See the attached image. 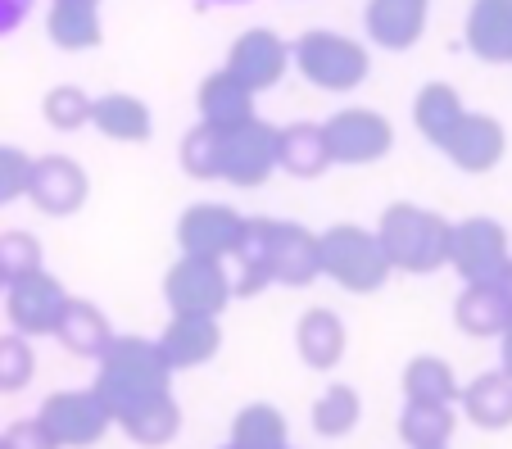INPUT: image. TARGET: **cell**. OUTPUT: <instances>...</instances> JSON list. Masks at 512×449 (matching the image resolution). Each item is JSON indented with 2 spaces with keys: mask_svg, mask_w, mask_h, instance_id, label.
I'll return each mask as SVG.
<instances>
[{
  "mask_svg": "<svg viewBox=\"0 0 512 449\" xmlns=\"http://www.w3.org/2000/svg\"><path fill=\"white\" fill-rule=\"evenodd\" d=\"M503 155H508V132H503V123L490 114H467L454 137L445 141V159L472 177L499 168Z\"/></svg>",
  "mask_w": 512,
  "mask_h": 449,
  "instance_id": "cell-15",
  "label": "cell"
},
{
  "mask_svg": "<svg viewBox=\"0 0 512 449\" xmlns=\"http://www.w3.org/2000/svg\"><path fill=\"white\" fill-rule=\"evenodd\" d=\"M55 336H59V341H64L73 354H82V359H100V354L114 345L118 332L109 327V318L96 309V304L68 300V309H64V318H59Z\"/></svg>",
  "mask_w": 512,
  "mask_h": 449,
  "instance_id": "cell-30",
  "label": "cell"
},
{
  "mask_svg": "<svg viewBox=\"0 0 512 449\" xmlns=\"http://www.w3.org/2000/svg\"><path fill=\"white\" fill-rule=\"evenodd\" d=\"M177 159H182V168L195 182H218L223 177V159H227V132H218L209 123H195L182 137Z\"/></svg>",
  "mask_w": 512,
  "mask_h": 449,
  "instance_id": "cell-34",
  "label": "cell"
},
{
  "mask_svg": "<svg viewBox=\"0 0 512 449\" xmlns=\"http://www.w3.org/2000/svg\"><path fill=\"white\" fill-rule=\"evenodd\" d=\"M467 114H472V109L463 105V96H458L449 82H426L413 100V123H417V132H422V141H431L435 150H445V141L454 137Z\"/></svg>",
  "mask_w": 512,
  "mask_h": 449,
  "instance_id": "cell-23",
  "label": "cell"
},
{
  "mask_svg": "<svg viewBox=\"0 0 512 449\" xmlns=\"http://www.w3.org/2000/svg\"><path fill=\"white\" fill-rule=\"evenodd\" d=\"M499 363H503V372L512 377V318H508V327H503V336H499Z\"/></svg>",
  "mask_w": 512,
  "mask_h": 449,
  "instance_id": "cell-41",
  "label": "cell"
},
{
  "mask_svg": "<svg viewBox=\"0 0 512 449\" xmlns=\"http://www.w3.org/2000/svg\"><path fill=\"white\" fill-rule=\"evenodd\" d=\"M290 59L300 78H309L318 91H354L368 82L372 73V55L363 41L345 37V32H327V28H309L295 46Z\"/></svg>",
  "mask_w": 512,
  "mask_h": 449,
  "instance_id": "cell-4",
  "label": "cell"
},
{
  "mask_svg": "<svg viewBox=\"0 0 512 449\" xmlns=\"http://www.w3.org/2000/svg\"><path fill=\"white\" fill-rule=\"evenodd\" d=\"M322 277V232L300 223L272 227V282L277 286H313Z\"/></svg>",
  "mask_w": 512,
  "mask_h": 449,
  "instance_id": "cell-14",
  "label": "cell"
},
{
  "mask_svg": "<svg viewBox=\"0 0 512 449\" xmlns=\"http://www.w3.org/2000/svg\"><path fill=\"white\" fill-rule=\"evenodd\" d=\"M5 449H64L55 440V431L46 422H19V427L5 436Z\"/></svg>",
  "mask_w": 512,
  "mask_h": 449,
  "instance_id": "cell-39",
  "label": "cell"
},
{
  "mask_svg": "<svg viewBox=\"0 0 512 449\" xmlns=\"http://www.w3.org/2000/svg\"><path fill=\"white\" fill-rule=\"evenodd\" d=\"M463 395L449 359L440 354H417L404 368V400H431V404H454Z\"/></svg>",
  "mask_w": 512,
  "mask_h": 449,
  "instance_id": "cell-31",
  "label": "cell"
},
{
  "mask_svg": "<svg viewBox=\"0 0 512 449\" xmlns=\"http://www.w3.org/2000/svg\"><path fill=\"white\" fill-rule=\"evenodd\" d=\"M281 168V127L250 118L236 132H227L223 182L232 186H263Z\"/></svg>",
  "mask_w": 512,
  "mask_h": 449,
  "instance_id": "cell-8",
  "label": "cell"
},
{
  "mask_svg": "<svg viewBox=\"0 0 512 449\" xmlns=\"http://www.w3.org/2000/svg\"><path fill=\"white\" fill-rule=\"evenodd\" d=\"M41 422L55 431L59 445L87 449V445H96V440L109 431L114 413L105 409V400H100L96 386H91V391H59V395H50L46 409H41Z\"/></svg>",
  "mask_w": 512,
  "mask_h": 449,
  "instance_id": "cell-10",
  "label": "cell"
},
{
  "mask_svg": "<svg viewBox=\"0 0 512 449\" xmlns=\"http://www.w3.org/2000/svg\"><path fill=\"white\" fill-rule=\"evenodd\" d=\"M159 350H164L173 372L204 368L213 354L223 350V327H218V318H209V313H173L164 336H159Z\"/></svg>",
  "mask_w": 512,
  "mask_h": 449,
  "instance_id": "cell-13",
  "label": "cell"
},
{
  "mask_svg": "<svg viewBox=\"0 0 512 449\" xmlns=\"http://www.w3.org/2000/svg\"><path fill=\"white\" fill-rule=\"evenodd\" d=\"M322 273L354 295H372L390 282L395 264H390V254L377 232L354 223H336L322 232Z\"/></svg>",
  "mask_w": 512,
  "mask_h": 449,
  "instance_id": "cell-3",
  "label": "cell"
},
{
  "mask_svg": "<svg viewBox=\"0 0 512 449\" xmlns=\"http://www.w3.org/2000/svg\"><path fill=\"white\" fill-rule=\"evenodd\" d=\"M295 345H300V359L309 363V368L327 372L345 359L349 332H345V323H340L336 309H322L318 304V309H304L300 327H295Z\"/></svg>",
  "mask_w": 512,
  "mask_h": 449,
  "instance_id": "cell-22",
  "label": "cell"
},
{
  "mask_svg": "<svg viewBox=\"0 0 512 449\" xmlns=\"http://www.w3.org/2000/svg\"><path fill=\"white\" fill-rule=\"evenodd\" d=\"M458 431L454 404H431V400H408L399 413V436L408 449H449Z\"/></svg>",
  "mask_w": 512,
  "mask_h": 449,
  "instance_id": "cell-29",
  "label": "cell"
},
{
  "mask_svg": "<svg viewBox=\"0 0 512 449\" xmlns=\"http://www.w3.org/2000/svg\"><path fill=\"white\" fill-rule=\"evenodd\" d=\"M10 309H14V323H19L23 332H55L59 318H64V309H68V295L55 277L28 273V277L14 282Z\"/></svg>",
  "mask_w": 512,
  "mask_h": 449,
  "instance_id": "cell-20",
  "label": "cell"
},
{
  "mask_svg": "<svg viewBox=\"0 0 512 449\" xmlns=\"http://www.w3.org/2000/svg\"><path fill=\"white\" fill-rule=\"evenodd\" d=\"M512 254H508V232L494 218H467L454 223V268L463 277V286H481V282H503Z\"/></svg>",
  "mask_w": 512,
  "mask_h": 449,
  "instance_id": "cell-7",
  "label": "cell"
},
{
  "mask_svg": "<svg viewBox=\"0 0 512 449\" xmlns=\"http://www.w3.org/2000/svg\"><path fill=\"white\" fill-rule=\"evenodd\" d=\"M41 114H46V123L55 127V132H78V127L91 123V114H96V100H91L82 87L64 82V87H50L46 91V100H41Z\"/></svg>",
  "mask_w": 512,
  "mask_h": 449,
  "instance_id": "cell-35",
  "label": "cell"
},
{
  "mask_svg": "<svg viewBox=\"0 0 512 449\" xmlns=\"http://www.w3.org/2000/svg\"><path fill=\"white\" fill-rule=\"evenodd\" d=\"M508 318H512V300H508V291H503L499 282L463 286V295L454 300V323H458V332H463V336H476V341H485V336H503Z\"/></svg>",
  "mask_w": 512,
  "mask_h": 449,
  "instance_id": "cell-21",
  "label": "cell"
},
{
  "mask_svg": "<svg viewBox=\"0 0 512 449\" xmlns=\"http://www.w3.org/2000/svg\"><path fill=\"white\" fill-rule=\"evenodd\" d=\"M87 168L73 164V159L64 155H46L32 164L28 173V196L37 200V209H46V214L64 218V214H78L82 205H87Z\"/></svg>",
  "mask_w": 512,
  "mask_h": 449,
  "instance_id": "cell-12",
  "label": "cell"
},
{
  "mask_svg": "<svg viewBox=\"0 0 512 449\" xmlns=\"http://www.w3.org/2000/svg\"><path fill=\"white\" fill-rule=\"evenodd\" d=\"M46 32L59 50H96L105 41V23H100L96 0H55L50 5Z\"/></svg>",
  "mask_w": 512,
  "mask_h": 449,
  "instance_id": "cell-25",
  "label": "cell"
},
{
  "mask_svg": "<svg viewBox=\"0 0 512 449\" xmlns=\"http://www.w3.org/2000/svg\"><path fill=\"white\" fill-rule=\"evenodd\" d=\"M463 413L485 431H503L512 427V377L508 372H481L472 377V386H463Z\"/></svg>",
  "mask_w": 512,
  "mask_h": 449,
  "instance_id": "cell-26",
  "label": "cell"
},
{
  "mask_svg": "<svg viewBox=\"0 0 512 449\" xmlns=\"http://www.w3.org/2000/svg\"><path fill=\"white\" fill-rule=\"evenodd\" d=\"M118 427H123L136 445L159 449V445H168V440L182 431V409H177L173 391H164V395H150V400L132 404V409L118 418Z\"/></svg>",
  "mask_w": 512,
  "mask_h": 449,
  "instance_id": "cell-28",
  "label": "cell"
},
{
  "mask_svg": "<svg viewBox=\"0 0 512 449\" xmlns=\"http://www.w3.org/2000/svg\"><path fill=\"white\" fill-rule=\"evenodd\" d=\"M236 449H290V427L277 404H245L232 422Z\"/></svg>",
  "mask_w": 512,
  "mask_h": 449,
  "instance_id": "cell-32",
  "label": "cell"
},
{
  "mask_svg": "<svg viewBox=\"0 0 512 449\" xmlns=\"http://www.w3.org/2000/svg\"><path fill=\"white\" fill-rule=\"evenodd\" d=\"M28 173H32V164L19 155V150H0V200L28 191Z\"/></svg>",
  "mask_w": 512,
  "mask_h": 449,
  "instance_id": "cell-38",
  "label": "cell"
},
{
  "mask_svg": "<svg viewBox=\"0 0 512 449\" xmlns=\"http://www.w3.org/2000/svg\"><path fill=\"white\" fill-rule=\"evenodd\" d=\"M223 449H236V445H232V440H227V445H223Z\"/></svg>",
  "mask_w": 512,
  "mask_h": 449,
  "instance_id": "cell-44",
  "label": "cell"
},
{
  "mask_svg": "<svg viewBox=\"0 0 512 449\" xmlns=\"http://www.w3.org/2000/svg\"><path fill=\"white\" fill-rule=\"evenodd\" d=\"M358 418H363V400L349 381H336L313 400V431L322 440H345L358 427Z\"/></svg>",
  "mask_w": 512,
  "mask_h": 449,
  "instance_id": "cell-33",
  "label": "cell"
},
{
  "mask_svg": "<svg viewBox=\"0 0 512 449\" xmlns=\"http://www.w3.org/2000/svg\"><path fill=\"white\" fill-rule=\"evenodd\" d=\"M463 37L485 64H512V0H472Z\"/></svg>",
  "mask_w": 512,
  "mask_h": 449,
  "instance_id": "cell-18",
  "label": "cell"
},
{
  "mask_svg": "<svg viewBox=\"0 0 512 449\" xmlns=\"http://www.w3.org/2000/svg\"><path fill=\"white\" fill-rule=\"evenodd\" d=\"M0 268L14 277L41 273V245L32 241V236H5V241H0Z\"/></svg>",
  "mask_w": 512,
  "mask_h": 449,
  "instance_id": "cell-36",
  "label": "cell"
},
{
  "mask_svg": "<svg viewBox=\"0 0 512 449\" xmlns=\"http://www.w3.org/2000/svg\"><path fill=\"white\" fill-rule=\"evenodd\" d=\"M32 5H37V0H0V37H10V32H19L23 23H28Z\"/></svg>",
  "mask_w": 512,
  "mask_h": 449,
  "instance_id": "cell-40",
  "label": "cell"
},
{
  "mask_svg": "<svg viewBox=\"0 0 512 449\" xmlns=\"http://www.w3.org/2000/svg\"><path fill=\"white\" fill-rule=\"evenodd\" d=\"M426 10L431 0H368V37L381 50H413L426 32Z\"/></svg>",
  "mask_w": 512,
  "mask_h": 449,
  "instance_id": "cell-17",
  "label": "cell"
},
{
  "mask_svg": "<svg viewBox=\"0 0 512 449\" xmlns=\"http://www.w3.org/2000/svg\"><path fill=\"white\" fill-rule=\"evenodd\" d=\"M336 164L322 123H290L281 127V173L290 177H322Z\"/></svg>",
  "mask_w": 512,
  "mask_h": 449,
  "instance_id": "cell-27",
  "label": "cell"
},
{
  "mask_svg": "<svg viewBox=\"0 0 512 449\" xmlns=\"http://www.w3.org/2000/svg\"><path fill=\"white\" fill-rule=\"evenodd\" d=\"M236 286L223 259H200V254H182L164 273V300L173 313H218L232 304Z\"/></svg>",
  "mask_w": 512,
  "mask_h": 449,
  "instance_id": "cell-5",
  "label": "cell"
},
{
  "mask_svg": "<svg viewBox=\"0 0 512 449\" xmlns=\"http://www.w3.org/2000/svg\"><path fill=\"white\" fill-rule=\"evenodd\" d=\"M32 381V350L23 341H0V391H19Z\"/></svg>",
  "mask_w": 512,
  "mask_h": 449,
  "instance_id": "cell-37",
  "label": "cell"
},
{
  "mask_svg": "<svg viewBox=\"0 0 512 449\" xmlns=\"http://www.w3.org/2000/svg\"><path fill=\"white\" fill-rule=\"evenodd\" d=\"M195 109H200V123L218 127V132H236L241 123L254 118V91L245 87L232 69H218L200 82V91H195Z\"/></svg>",
  "mask_w": 512,
  "mask_h": 449,
  "instance_id": "cell-16",
  "label": "cell"
},
{
  "mask_svg": "<svg viewBox=\"0 0 512 449\" xmlns=\"http://www.w3.org/2000/svg\"><path fill=\"white\" fill-rule=\"evenodd\" d=\"M227 69L245 82V87L259 96L272 91L290 69V46L277 37L272 28H250L232 41V55H227Z\"/></svg>",
  "mask_w": 512,
  "mask_h": 449,
  "instance_id": "cell-11",
  "label": "cell"
},
{
  "mask_svg": "<svg viewBox=\"0 0 512 449\" xmlns=\"http://www.w3.org/2000/svg\"><path fill=\"white\" fill-rule=\"evenodd\" d=\"M91 127L109 141H150L155 132V118H150V105L132 91H109V96H96V114H91Z\"/></svg>",
  "mask_w": 512,
  "mask_h": 449,
  "instance_id": "cell-24",
  "label": "cell"
},
{
  "mask_svg": "<svg viewBox=\"0 0 512 449\" xmlns=\"http://www.w3.org/2000/svg\"><path fill=\"white\" fill-rule=\"evenodd\" d=\"M327 146L336 164L349 168H363V164H381L395 146V127H390L386 114L377 109H363V105H349L340 114H331L327 123Z\"/></svg>",
  "mask_w": 512,
  "mask_h": 449,
  "instance_id": "cell-6",
  "label": "cell"
},
{
  "mask_svg": "<svg viewBox=\"0 0 512 449\" xmlns=\"http://www.w3.org/2000/svg\"><path fill=\"white\" fill-rule=\"evenodd\" d=\"M272 227H277V218H245V232L227 259V264H236V295H263L272 286Z\"/></svg>",
  "mask_w": 512,
  "mask_h": 449,
  "instance_id": "cell-19",
  "label": "cell"
},
{
  "mask_svg": "<svg viewBox=\"0 0 512 449\" xmlns=\"http://www.w3.org/2000/svg\"><path fill=\"white\" fill-rule=\"evenodd\" d=\"M499 286L508 291V300H512V264H508V273H503V282H499Z\"/></svg>",
  "mask_w": 512,
  "mask_h": 449,
  "instance_id": "cell-43",
  "label": "cell"
},
{
  "mask_svg": "<svg viewBox=\"0 0 512 449\" xmlns=\"http://www.w3.org/2000/svg\"><path fill=\"white\" fill-rule=\"evenodd\" d=\"M241 232H245V218L232 205H218V200L191 205L177 218V245H182V254H200V259H223L227 264Z\"/></svg>",
  "mask_w": 512,
  "mask_h": 449,
  "instance_id": "cell-9",
  "label": "cell"
},
{
  "mask_svg": "<svg viewBox=\"0 0 512 449\" xmlns=\"http://www.w3.org/2000/svg\"><path fill=\"white\" fill-rule=\"evenodd\" d=\"M377 236L386 245L395 273L426 277L449 268V259H454V223H445L435 209H422L413 200L390 205L377 223Z\"/></svg>",
  "mask_w": 512,
  "mask_h": 449,
  "instance_id": "cell-2",
  "label": "cell"
},
{
  "mask_svg": "<svg viewBox=\"0 0 512 449\" xmlns=\"http://www.w3.org/2000/svg\"><path fill=\"white\" fill-rule=\"evenodd\" d=\"M96 363L100 368H96L91 386H96V395L105 400V409L114 413V422L123 418L132 404L173 391V377H177V372L168 368L159 341H145V336H114V345H109Z\"/></svg>",
  "mask_w": 512,
  "mask_h": 449,
  "instance_id": "cell-1",
  "label": "cell"
},
{
  "mask_svg": "<svg viewBox=\"0 0 512 449\" xmlns=\"http://www.w3.org/2000/svg\"><path fill=\"white\" fill-rule=\"evenodd\" d=\"M200 10H218V5H250V0H195Z\"/></svg>",
  "mask_w": 512,
  "mask_h": 449,
  "instance_id": "cell-42",
  "label": "cell"
},
{
  "mask_svg": "<svg viewBox=\"0 0 512 449\" xmlns=\"http://www.w3.org/2000/svg\"><path fill=\"white\" fill-rule=\"evenodd\" d=\"M96 5H100V0H96Z\"/></svg>",
  "mask_w": 512,
  "mask_h": 449,
  "instance_id": "cell-45",
  "label": "cell"
}]
</instances>
